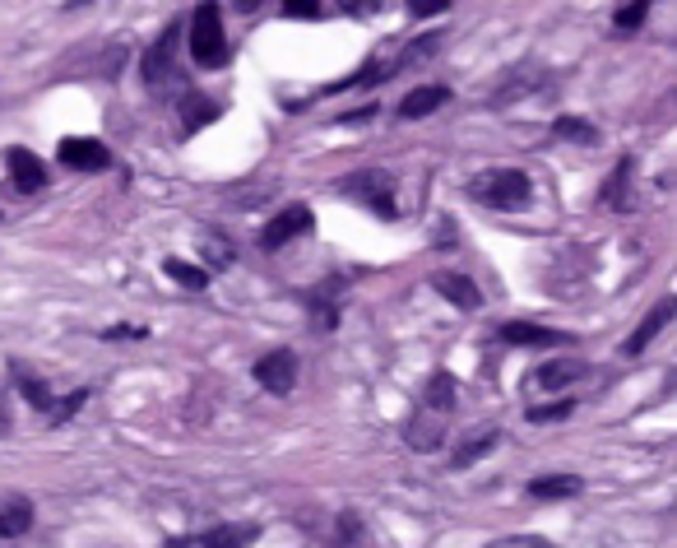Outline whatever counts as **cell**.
Instances as JSON below:
<instances>
[{
	"label": "cell",
	"instance_id": "1",
	"mask_svg": "<svg viewBox=\"0 0 677 548\" xmlns=\"http://www.w3.org/2000/svg\"><path fill=\"white\" fill-rule=\"evenodd\" d=\"M468 196H474L478 204H492V210H529L534 200V182L519 173V167H492V173H482L468 182Z\"/></svg>",
	"mask_w": 677,
	"mask_h": 548
},
{
	"label": "cell",
	"instance_id": "2",
	"mask_svg": "<svg viewBox=\"0 0 677 548\" xmlns=\"http://www.w3.org/2000/svg\"><path fill=\"white\" fill-rule=\"evenodd\" d=\"M186 47L190 57H196V65H204V71H218V65H228V38H223V10L214 5V0H204V5H196V14H190V28H186Z\"/></svg>",
	"mask_w": 677,
	"mask_h": 548
},
{
	"label": "cell",
	"instance_id": "3",
	"mask_svg": "<svg viewBox=\"0 0 677 548\" xmlns=\"http://www.w3.org/2000/svg\"><path fill=\"white\" fill-rule=\"evenodd\" d=\"M255 382L269 390V396H288L292 386H298V353L288 349H274L255 363Z\"/></svg>",
	"mask_w": 677,
	"mask_h": 548
},
{
	"label": "cell",
	"instance_id": "4",
	"mask_svg": "<svg viewBox=\"0 0 677 548\" xmlns=\"http://www.w3.org/2000/svg\"><path fill=\"white\" fill-rule=\"evenodd\" d=\"M446 427H450V414H441V409H431V404H418V414L409 419L404 437L413 451H437L446 441Z\"/></svg>",
	"mask_w": 677,
	"mask_h": 548
},
{
	"label": "cell",
	"instance_id": "5",
	"mask_svg": "<svg viewBox=\"0 0 677 548\" xmlns=\"http://www.w3.org/2000/svg\"><path fill=\"white\" fill-rule=\"evenodd\" d=\"M255 525H214L200 530V535H177L167 548H251Z\"/></svg>",
	"mask_w": 677,
	"mask_h": 548
},
{
	"label": "cell",
	"instance_id": "6",
	"mask_svg": "<svg viewBox=\"0 0 677 548\" xmlns=\"http://www.w3.org/2000/svg\"><path fill=\"white\" fill-rule=\"evenodd\" d=\"M306 228H311V210H306V204H288V210L274 214L269 228L260 233V247H265V251H279V247L292 242V237H302Z\"/></svg>",
	"mask_w": 677,
	"mask_h": 548
},
{
	"label": "cell",
	"instance_id": "7",
	"mask_svg": "<svg viewBox=\"0 0 677 548\" xmlns=\"http://www.w3.org/2000/svg\"><path fill=\"white\" fill-rule=\"evenodd\" d=\"M339 191H349V196H358V200H367L372 210H380V214H394V182L386 177V173H353L349 182L339 186Z\"/></svg>",
	"mask_w": 677,
	"mask_h": 548
},
{
	"label": "cell",
	"instance_id": "8",
	"mask_svg": "<svg viewBox=\"0 0 677 548\" xmlns=\"http://www.w3.org/2000/svg\"><path fill=\"white\" fill-rule=\"evenodd\" d=\"M61 163L65 167H84V173H102L112 167V153L102 140H84V135H65L61 140Z\"/></svg>",
	"mask_w": 677,
	"mask_h": 548
},
{
	"label": "cell",
	"instance_id": "9",
	"mask_svg": "<svg viewBox=\"0 0 677 548\" xmlns=\"http://www.w3.org/2000/svg\"><path fill=\"white\" fill-rule=\"evenodd\" d=\"M5 167H10V186L14 191H42V182H47V167L38 163V153H28V149H5Z\"/></svg>",
	"mask_w": 677,
	"mask_h": 548
},
{
	"label": "cell",
	"instance_id": "10",
	"mask_svg": "<svg viewBox=\"0 0 677 548\" xmlns=\"http://www.w3.org/2000/svg\"><path fill=\"white\" fill-rule=\"evenodd\" d=\"M501 339L515 345V349H557V345H566L571 335L548 331V325H529V321H506V325H501Z\"/></svg>",
	"mask_w": 677,
	"mask_h": 548
},
{
	"label": "cell",
	"instance_id": "11",
	"mask_svg": "<svg viewBox=\"0 0 677 548\" xmlns=\"http://www.w3.org/2000/svg\"><path fill=\"white\" fill-rule=\"evenodd\" d=\"M33 530V502L24 493H0V539H24Z\"/></svg>",
	"mask_w": 677,
	"mask_h": 548
},
{
	"label": "cell",
	"instance_id": "12",
	"mask_svg": "<svg viewBox=\"0 0 677 548\" xmlns=\"http://www.w3.org/2000/svg\"><path fill=\"white\" fill-rule=\"evenodd\" d=\"M673 321V298H659L650 312H645V321L636 325V331L627 335V345H622V353H645L650 345H654V335L664 331V325Z\"/></svg>",
	"mask_w": 677,
	"mask_h": 548
},
{
	"label": "cell",
	"instance_id": "13",
	"mask_svg": "<svg viewBox=\"0 0 677 548\" xmlns=\"http://www.w3.org/2000/svg\"><path fill=\"white\" fill-rule=\"evenodd\" d=\"M172 65H177V24H172L163 38L149 47V57H145V79H149V84H167V79H172Z\"/></svg>",
	"mask_w": 677,
	"mask_h": 548
},
{
	"label": "cell",
	"instance_id": "14",
	"mask_svg": "<svg viewBox=\"0 0 677 548\" xmlns=\"http://www.w3.org/2000/svg\"><path fill=\"white\" fill-rule=\"evenodd\" d=\"M431 288L446 298V302H455V307H464V312H474V307L482 302V294H478V284L474 279H464V274H450V270H441V274H431Z\"/></svg>",
	"mask_w": 677,
	"mask_h": 548
},
{
	"label": "cell",
	"instance_id": "15",
	"mask_svg": "<svg viewBox=\"0 0 677 548\" xmlns=\"http://www.w3.org/2000/svg\"><path fill=\"white\" fill-rule=\"evenodd\" d=\"M450 102V89H441V84H423V89L404 94V102H399V116L404 122H418V116H431L437 108H446Z\"/></svg>",
	"mask_w": 677,
	"mask_h": 548
},
{
	"label": "cell",
	"instance_id": "16",
	"mask_svg": "<svg viewBox=\"0 0 677 548\" xmlns=\"http://www.w3.org/2000/svg\"><path fill=\"white\" fill-rule=\"evenodd\" d=\"M497 441H501V433H497V427H478V433H468V437L460 441V447H455V456H450V465H455V470L478 465V460L488 456V451L497 447Z\"/></svg>",
	"mask_w": 677,
	"mask_h": 548
},
{
	"label": "cell",
	"instance_id": "17",
	"mask_svg": "<svg viewBox=\"0 0 677 548\" xmlns=\"http://www.w3.org/2000/svg\"><path fill=\"white\" fill-rule=\"evenodd\" d=\"M585 484L576 474H543V478H534L529 484V498H543V502H552V498H576Z\"/></svg>",
	"mask_w": 677,
	"mask_h": 548
},
{
	"label": "cell",
	"instance_id": "18",
	"mask_svg": "<svg viewBox=\"0 0 677 548\" xmlns=\"http://www.w3.org/2000/svg\"><path fill=\"white\" fill-rule=\"evenodd\" d=\"M580 376H585V363H566V358H562V363L538 368L534 382H538V390H566V386H576Z\"/></svg>",
	"mask_w": 677,
	"mask_h": 548
},
{
	"label": "cell",
	"instance_id": "19",
	"mask_svg": "<svg viewBox=\"0 0 677 548\" xmlns=\"http://www.w3.org/2000/svg\"><path fill=\"white\" fill-rule=\"evenodd\" d=\"M329 548H367V530H362V521L353 516V511H349V516H339Z\"/></svg>",
	"mask_w": 677,
	"mask_h": 548
},
{
	"label": "cell",
	"instance_id": "20",
	"mask_svg": "<svg viewBox=\"0 0 677 548\" xmlns=\"http://www.w3.org/2000/svg\"><path fill=\"white\" fill-rule=\"evenodd\" d=\"M552 130H557L562 140H580V145H594V140H599V130L589 126V122H580V116H562V122L552 126Z\"/></svg>",
	"mask_w": 677,
	"mask_h": 548
},
{
	"label": "cell",
	"instance_id": "21",
	"mask_svg": "<svg viewBox=\"0 0 677 548\" xmlns=\"http://www.w3.org/2000/svg\"><path fill=\"white\" fill-rule=\"evenodd\" d=\"M163 270H167L181 288H204V270H196L190 261H177V256H172V261H163Z\"/></svg>",
	"mask_w": 677,
	"mask_h": 548
},
{
	"label": "cell",
	"instance_id": "22",
	"mask_svg": "<svg viewBox=\"0 0 677 548\" xmlns=\"http://www.w3.org/2000/svg\"><path fill=\"white\" fill-rule=\"evenodd\" d=\"M20 390H24V400L38 409V414H47V409H51V390L38 382V376H20Z\"/></svg>",
	"mask_w": 677,
	"mask_h": 548
},
{
	"label": "cell",
	"instance_id": "23",
	"mask_svg": "<svg viewBox=\"0 0 677 548\" xmlns=\"http://www.w3.org/2000/svg\"><path fill=\"white\" fill-rule=\"evenodd\" d=\"M84 400H89V396H84V390H71V396H65V400H51L47 419H51V423H65V419H75V409H84Z\"/></svg>",
	"mask_w": 677,
	"mask_h": 548
},
{
	"label": "cell",
	"instance_id": "24",
	"mask_svg": "<svg viewBox=\"0 0 677 548\" xmlns=\"http://www.w3.org/2000/svg\"><path fill=\"white\" fill-rule=\"evenodd\" d=\"M571 414H576V404H571V400H557V404L529 409V423H557V419H571Z\"/></svg>",
	"mask_w": 677,
	"mask_h": 548
},
{
	"label": "cell",
	"instance_id": "25",
	"mask_svg": "<svg viewBox=\"0 0 677 548\" xmlns=\"http://www.w3.org/2000/svg\"><path fill=\"white\" fill-rule=\"evenodd\" d=\"M488 548H552L543 535H506V539H492Z\"/></svg>",
	"mask_w": 677,
	"mask_h": 548
},
{
	"label": "cell",
	"instance_id": "26",
	"mask_svg": "<svg viewBox=\"0 0 677 548\" xmlns=\"http://www.w3.org/2000/svg\"><path fill=\"white\" fill-rule=\"evenodd\" d=\"M645 10H650V0H631V5L617 14V28H636V24H645Z\"/></svg>",
	"mask_w": 677,
	"mask_h": 548
},
{
	"label": "cell",
	"instance_id": "27",
	"mask_svg": "<svg viewBox=\"0 0 677 548\" xmlns=\"http://www.w3.org/2000/svg\"><path fill=\"white\" fill-rule=\"evenodd\" d=\"M446 5H455V0H409V14L413 20H431V14H441Z\"/></svg>",
	"mask_w": 677,
	"mask_h": 548
},
{
	"label": "cell",
	"instance_id": "28",
	"mask_svg": "<svg viewBox=\"0 0 677 548\" xmlns=\"http://www.w3.org/2000/svg\"><path fill=\"white\" fill-rule=\"evenodd\" d=\"M284 10L292 14V20H316V14H321L316 0H284Z\"/></svg>",
	"mask_w": 677,
	"mask_h": 548
},
{
	"label": "cell",
	"instance_id": "29",
	"mask_svg": "<svg viewBox=\"0 0 677 548\" xmlns=\"http://www.w3.org/2000/svg\"><path fill=\"white\" fill-rule=\"evenodd\" d=\"M343 10H353V14H372L376 10V0H339Z\"/></svg>",
	"mask_w": 677,
	"mask_h": 548
},
{
	"label": "cell",
	"instance_id": "30",
	"mask_svg": "<svg viewBox=\"0 0 677 548\" xmlns=\"http://www.w3.org/2000/svg\"><path fill=\"white\" fill-rule=\"evenodd\" d=\"M65 5H71V10H84V5H93V0H65Z\"/></svg>",
	"mask_w": 677,
	"mask_h": 548
}]
</instances>
